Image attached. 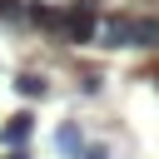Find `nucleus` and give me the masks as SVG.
I'll use <instances>...</instances> for the list:
<instances>
[{
    "label": "nucleus",
    "mask_w": 159,
    "mask_h": 159,
    "mask_svg": "<svg viewBox=\"0 0 159 159\" xmlns=\"http://www.w3.org/2000/svg\"><path fill=\"white\" fill-rule=\"evenodd\" d=\"M30 20L55 30L70 45H84L94 35V0H70V5H30Z\"/></svg>",
    "instance_id": "1"
},
{
    "label": "nucleus",
    "mask_w": 159,
    "mask_h": 159,
    "mask_svg": "<svg viewBox=\"0 0 159 159\" xmlns=\"http://www.w3.org/2000/svg\"><path fill=\"white\" fill-rule=\"evenodd\" d=\"M104 45H159V20L114 15V20L104 25Z\"/></svg>",
    "instance_id": "2"
},
{
    "label": "nucleus",
    "mask_w": 159,
    "mask_h": 159,
    "mask_svg": "<svg viewBox=\"0 0 159 159\" xmlns=\"http://www.w3.org/2000/svg\"><path fill=\"white\" fill-rule=\"evenodd\" d=\"M30 129H35V114H25V109H20V114L0 129V144H5V149H20V144L30 139Z\"/></svg>",
    "instance_id": "3"
},
{
    "label": "nucleus",
    "mask_w": 159,
    "mask_h": 159,
    "mask_svg": "<svg viewBox=\"0 0 159 159\" xmlns=\"http://www.w3.org/2000/svg\"><path fill=\"white\" fill-rule=\"evenodd\" d=\"M55 144L70 154V159H80V149H84V139H80V129L75 124H60V134H55Z\"/></svg>",
    "instance_id": "4"
},
{
    "label": "nucleus",
    "mask_w": 159,
    "mask_h": 159,
    "mask_svg": "<svg viewBox=\"0 0 159 159\" xmlns=\"http://www.w3.org/2000/svg\"><path fill=\"white\" fill-rule=\"evenodd\" d=\"M15 89H20L25 99H45V80H40V75H20V80H15Z\"/></svg>",
    "instance_id": "5"
},
{
    "label": "nucleus",
    "mask_w": 159,
    "mask_h": 159,
    "mask_svg": "<svg viewBox=\"0 0 159 159\" xmlns=\"http://www.w3.org/2000/svg\"><path fill=\"white\" fill-rule=\"evenodd\" d=\"M80 159H109V149H104V144H84V149H80Z\"/></svg>",
    "instance_id": "6"
},
{
    "label": "nucleus",
    "mask_w": 159,
    "mask_h": 159,
    "mask_svg": "<svg viewBox=\"0 0 159 159\" xmlns=\"http://www.w3.org/2000/svg\"><path fill=\"white\" fill-rule=\"evenodd\" d=\"M10 159H30V154H25V149H10Z\"/></svg>",
    "instance_id": "7"
}]
</instances>
